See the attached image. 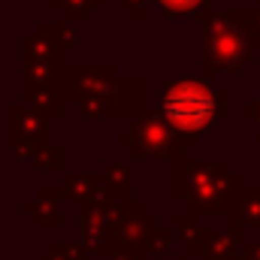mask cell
<instances>
[{"instance_id": "cell-1", "label": "cell", "mask_w": 260, "mask_h": 260, "mask_svg": "<svg viewBox=\"0 0 260 260\" xmlns=\"http://www.w3.org/2000/svg\"><path fill=\"white\" fill-rule=\"evenodd\" d=\"M67 103L88 118H127L145 109V79L118 76V64H64Z\"/></svg>"}, {"instance_id": "cell-2", "label": "cell", "mask_w": 260, "mask_h": 260, "mask_svg": "<svg viewBox=\"0 0 260 260\" xmlns=\"http://www.w3.org/2000/svg\"><path fill=\"white\" fill-rule=\"evenodd\" d=\"M257 43L251 30V9H227L206 18L200 37V70L203 79H215L221 73H242L248 61H254Z\"/></svg>"}, {"instance_id": "cell-3", "label": "cell", "mask_w": 260, "mask_h": 260, "mask_svg": "<svg viewBox=\"0 0 260 260\" xmlns=\"http://www.w3.org/2000/svg\"><path fill=\"white\" fill-rule=\"evenodd\" d=\"M227 91L212 88L209 79H179L164 88L160 115L170 121V127L179 133L182 145L188 148L203 139L215 118L227 115Z\"/></svg>"}, {"instance_id": "cell-4", "label": "cell", "mask_w": 260, "mask_h": 260, "mask_svg": "<svg viewBox=\"0 0 260 260\" xmlns=\"http://www.w3.org/2000/svg\"><path fill=\"white\" fill-rule=\"evenodd\" d=\"M242 188V176L227 167V160H191L188 154L176 157L173 194L188 203L197 215H224Z\"/></svg>"}, {"instance_id": "cell-5", "label": "cell", "mask_w": 260, "mask_h": 260, "mask_svg": "<svg viewBox=\"0 0 260 260\" xmlns=\"http://www.w3.org/2000/svg\"><path fill=\"white\" fill-rule=\"evenodd\" d=\"M118 145H127L133 157H179L185 154V145L179 139V133L170 127V121L157 112H139L130 133H118Z\"/></svg>"}, {"instance_id": "cell-6", "label": "cell", "mask_w": 260, "mask_h": 260, "mask_svg": "<svg viewBox=\"0 0 260 260\" xmlns=\"http://www.w3.org/2000/svg\"><path fill=\"white\" fill-rule=\"evenodd\" d=\"M6 139L12 157H30L43 142H49V115L30 103H12L6 109Z\"/></svg>"}, {"instance_id": "cell-7", "label": "cell", "mask_w": 260, "mask_h": 260, "mask_svg": "<svg viewBox=\"0 0 260 260\" xmlns=\"http://www.w3.org/2000/svg\"><path fill=\"white\" fill-rule=\"evenodd\" d=\"M24 49V82H43V79H61L64 73V49L49 40L46 34H30L21 43Z\"/></svg>"}, {"instance_id": "cell-8", "label": "cell", "mask_w": 260, "mask_h": 260, "mask_svg": "<svg viewBox=\"0 0 260 260\" xmlns=\"http://www.w3.org/2000/svg\"><path fill=\"white\" fill-rule=\"evenodd\" d=\"M82 215V248L91 251V254H100V257H109L115 248H118V239H115V215H109L100 203L79 212Z\"/></svg>"}, {"instance_id": "cell-9", "label": "cell", "mask_w": 260, "mask_h": 260, "mask_svg": "<svg viewBox=\"0 0 260 260\" xmlns=\"http://www.w3.org/2000/svg\"><path fill=\"white\" fill-rule=\"evenodd\" d=\"M160 218L151 215L142 203H133L130 200L127 209L118 215L115 221V239H118V248H130V251H142L145 254V239L151 233V227H157Z\"/></svg>"}, {"instance_id": "cell-10", "label": "cell", "mask_w": 260, "mask_h": 260, "mask_svg": "<svg viewBox=\"0 0 260 260\" xmlns=\"http://www.w3.org/2000/svg\"><path fill=\"white\" fill-rule=\"evenodd\" d=\"M21 97L24 103L37 106L40 112H46L49 118H61L67 106L64 85L61 79H43V82H21Z\"/></svg>"}, {"instance_id": "cell-11", "label": "cell", "mask_w": 260, "mask_h": 260, "mask_svg": "<svg viewBox=\"0 0 260 260\" xmlns=\"http://www.w3.org/2000/svg\"><path fill=\"white\" fill-rule=\"evenodd\" d=\"M27 215H34V221L43 227V230H55L64 224V215H61V188L55 185H40L34 191V200L24 206Z\"/></svg>"}, {"instance_id": "cell-12", "label": "cell", "mask_w": 260, "mask_h": 260, "mask_svg": "<svg viewBox=\"0 0 260 260\" xmlns=\"http://www.w3.org/2000/svg\"><path fill=\"white\" fill-rule=\"evenodd\" d=\"M227 218H230V230L242 233V227H251L257 230L260 227V185H251V188H239V194L233 200V206L227 209Z\"/></svg>"}, {"instance_id": "cell-13", "label": "cell", "mask_w": 260, "mask_h": 260, "mask_svg": "<svg viewBox=\"0 0 260 260\" xmlns=\"http://www.w3.org/2000/svg\"><path fill=\"white\" fill-rule=\"evenodd\" d=\"M64 188H67V197L76 203L79 212L97 206L100 197H103V191H106L103 176H94V173H67L64 176Z\"/></svg>"}, {"instance_id": "cell-14", "label": "cell", "mask_w": 260, "mask_h": 260, "mask_svg": "<svg viewBox=\"0 0 260 260\" xmlns=\"http://www.w3.org/2000/svg\"><path fill=\"white\" fill-rule=\"evenodd\" d=\"M239 233L236 230H203V239H200V248H197V257L200 260H236L239 257Z\"/></svg>"}, {"instance_id": "cell-15", "label": "cell", "mask_w": 260, "mask_h": 260, "mask_svg": "<svg viewBox=\"0 0 260 260\" xmlns=\"http://www.w3.org/2000/svg\"><path fill=\"white\" fill-rule=\"evenodd\" d=\"M203 221L197 212H182L173 218V239H179V245L185 248L188 257H197V248H200V239H203Z\"/></svg>"}, {"instance_id": "cell-16", "label": "cell", "mask_w": 260, "mask_h": 260, "mask_svg": "<svg viewBox=\"0 0 260 260\" xmlns=\"http://www.w3.org/2000/svg\"><path fill=\"white\" fill-rule=\"evenodd\" d=\"M212 0H157L160 18H194L209 9Z\"/></svg>"}, {"instance_id": "cell-17", "label": "cell", "mask_w": 260, "mask_h": 260, "mask_svg": "<svg viewBox=\"0 0 260 260\" xmlns=\"http://www.w3.org/2000/svg\"><path fill=\"white\" fill-rule=\"evenodd\" d=\"M30 160H34V167H37L40 173H61V170H64V148L43 142V145L30 154Z\"/></svg>"}, {"instance_id": "cell-18", "label": "cell", "mask_w": 260, "mask_h": 260, "mask_svg": "<svg viewBox=\"0 0 260 260\" xmlns=\"http://www.w3.org/2000/svg\"><path fill=\"white\" fill-rule=\"evenodd\" d=\"M55 9H61L67 21H88L94 9L103 6V0H49Z\"/></svg>"}, {"instance_id": "cell-19", "label": "cell", "mask_w": 260, "mask_h": 260, "mask_svg": "<svg viewBox=\"0 0 260 260\" xmlns=\"http://www.w3.org/2000/svg\"><path fill=\"white\" fill-rule=\"evenodd\" d=\"M37 34H46V37L55 40L61 49H73V46H76L73 21H40V24H37Z\"/></svg>"}, {"instance_id": "cell-20", "label": "cell", "mask_w": 260, "mask_h": 260, "mask_svg": "<svg viewBox=\"0 0 260 260\" xmlns=\"http://www.w3.org/2000/svg\"><path fill=\"white\" fill-rule=\"evenodd\" d=\"M103 185L106 188H121V191H130L133 185V173H130V164L127 160H112L103 173Z\"/></svg>"}, {"instance_id": "cell-21", "label": "cell", "mask_w": 260, "mask_h": 260, "mask_svg": "<svg viewBox=\"0 0 260 260\" xmlns=\"http://www.w3.org/2000/svg\"><path fill=\"white\" fill-rule=\"evenodd\" d=\"M37 260H88V251L76 242H52L49 254H43Z\"/></svg>"}, {"instance_id": "cell-22", "label": "cell", "mask_w": 260, "mask_h": 260, "mask_svg": "<svg viewBox=\"0 0 260 260\" xmlns=\"http://www.w3.org/2000/svg\"><path fill=\"white\" fill-rule=\"evenodd\" d=\"M173 251V233L164 230L160 224L151 227L148 239H145V254H170Z\"/></svg>"}, {"instance_id": "cell-23", "label": "cell", "mask_w": 260, "mask_h": 260, "mask_svg": "<svg viewBox=\"0 0 260 260\" xmlns=\"http://www.w3.org/2000/svg\"><path fill=\"white\" fill-rule=\"evenodd\" d=\"M121 3H124V9H130L133 21H145V9L151 0H121Z\"/></svg>"}, {"instance_id": "cell-24", "label": "cell", "mask_w": 260, "mask_h": 260, "mask_svg": "<svg viewBox=\"0 0 260 260\" xmlns=\"http://www.w3.org/2000/svg\"><path fill=\"white\" fill-rule=\"evenodd\" d=\"M242 118H251L254 124H257V133H254V142L260 145V97L254 103H245V109H242Z\"/></svg>"}, {"instance_id": "cell-25", "label": "cell", "mask_w": 260, "mask_h": 260, "mask_svg": "<svg viewBox=\"0 0 260 260\" xmlns=\"http://www.w3.org/2000/svg\"><path fill=\"white\" fill-rule=\"evenodd\" d=\"M236 260H260V242H242Z\"/></svg>"}, {"instance_id": "cell-26", "label": "cell", "mask_w": 260, "mask_h": 260, "mask_svg": "<svg viewBox=\"0 0 260 260\" xmlns=\"http://www.w3.org/2000/svg\"><path fill=\"white\" fill-rule=\"evenodd\" d=\"M109 260H142V251H130V248H115Z\"/></svg>"}, {"instance_id": "cell-27", "label": "cell", "mask_w": 260, "mask_h": 260, "mask_svg": "<svg viewBox=\"0 0 260 260\" xmlns=\"http://www.w3.org/2000/svg\"><path fill=\"white\" fill-rule=\"evenodd\" d=\"M251 30H254V43L260 49V0H254V9H251Z\"/></svg>"}]
</instances>
